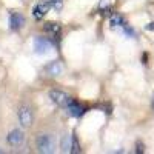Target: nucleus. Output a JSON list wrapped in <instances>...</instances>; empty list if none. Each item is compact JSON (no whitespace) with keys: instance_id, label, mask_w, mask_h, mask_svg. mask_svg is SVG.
Instances as JSON below:
<instances>
[{"instance_id":"obj_1","label":"nucleus","mask_w":154,"mask_h":154,"mask_svg":"<svg viewBox=\"0 0 154 154\" xmlns=\"http://www.w3.org/2000/svg\"><path fill=\"white\" fill-rule=\"evenodd\" d=\"M35 146L38 152H45V154H51L56 151V140L53 134H38L35 139Z\"/></svg>"},{"instance_id":"obj_2","label":"nucleus","mask_w":154,"mask_h":154,"mask_svg":"<svg viewBox=\"0 0 154 154\" xmlns=\"http://www.w3.org/2000/svg\"><path fill=\"white\" fill-rule=\"evenodd\" d=\"M17 117H19V122L23 128H28L32 125L34 122V114H32V109L26 105H22L17 111Z\"/></svg>"},{"instance_id":"obj_3","label":"nucleus","mask_w":154,"mask_h":154,"mask_svg":"<svg viewBox=\"0 0 154 154\" xmlns=\"http://www.w3.org/2000/svg\"><path fill=\"white\" fill-rule=\"evenodd\" d=\"M49 99L53 100L57 106H62V108H66L68 103L71 102L69 96L66 93L60 91V89H51V91H49Z\"/></svg>"},{"instance_id":"obj_4","label":"nucleus","mask_w":154,"mask_h":154,"mask_svg":"<svg viewBox=\"0 0 154 154\" xmlns=\"http://www.w3.org/2000/svg\"><path fill=\"white\" fill-rule=\"evenodd\" d=\"M53 48H54V43L51 42L49 38H46V37H37L34 40V49H35V53H38V54H46Z\"/></svg>"},{"instance_id":"obj_5","label":"nucleus","mask_w":154,"mask_h":154,"mask_svg":"<svg viewBox=\"0 0 154 154\" xmlns=\"http://www.w3.org/2000/svg\"><path fill=\"white\" fill-rule=\"evenodd\" d=\"M25 26V17L17 11H12L9 14V28L12 31H19Z\"/></svg>"},{"instance_id":"obj_6","label":"nucleus","mask_w":154,"mask_h":154,"mask_svg":"<svg viewBox=\"0 0 154 154\" xmlns=\"http://www.w3.org/2000/svg\"><path fill=\"white\" fill-rule=\"evenodd\" d=\"M49 9H51V5H49L48 0H45V2H38V3L32 8V16H34L35 20H42V19L48 14V12H49Z\"/></svg>"},{"instance_id":"obj_7","label":"nucleus","mask_w":154,"mask_h":154,"mask_svg":"<svg viewBox=\"0 0 154 154\" xmlns=\"http://www.w3.org/2000/svg\"><path fill=\"white\" fill-rule=\"evenodd\" d=\"M6 140L11 146H20L25 140V134L22 130H12L9 131V134L6 136Z\"/></svg>"},{"instance_id":"obj_8","label":"nucleus","mask_w":154,"mask_h":154,"mask_svg":"<svg viewBox=\"0 0 154 154\" xmlns=\"http://www.w3.org/2000/svg\"><path fill=\"white\" fill-rule=\"evenodd\" d=\"M66 109H68L69 116H72V117H80V116L85 114V109H86V108L82 106L80 103H77V102L71 100L69 103H68V106H66Z\"/></svg>"},{"instance_id":"obj_9","label":"nucleus","mask_w":154,"mask_h":154,"mask_svg":"<svg viewBox=\"0 0 154 154\" xmlns=\"http://www.w3.org/2000/svg\"><path fill=\"white\" fill-rule=\"evenodd\" d=\"M45 32L46 34H51V35H59L60 31H62V26L57 23V22H46L45 26H43Z\"/></svg>"},{"instance_id":"obj_10","label":"nucleus","mask_w":154,"mask_h":154,"mask_svg":"<svg viewBox=\"0 0 154 154\" xmlns=\"http://www.w3.org/2000/svg\"><path fill=\"white\" fill-rule=\"evenodd\" d=\"M46 72L49 74V75H60L62 74V65H60V62H51V63H48V65H46Z\"/></svg>"},{"instance_id":"obj_11","label":"nucleus","mask_w":154,"mask_h":154,"mask_svg":"<svg viewBox=\"0 0 154 154\" xmlns=\"http://www.w3.org/2000/svg\"><path fill=\"white\" fill-rule=\"evenodd\" d=\"M111 25H112V26H120V28H125L126 26V23H125V20H123V17L120 14L111 16Z\"/></svg>"},{"instance_id":"obj_12","label":"nucleus","mask_w":154,"mask_h":154,"mask_svg":"<svg viewBox=\"0 0 154 154\" xmlns=\"http://www.w3.org/2000/svg\"><path fill=\"white\" fill-rule=\"evenodd\" d=\"M69 152H74V154L80 152V146H79V142H77V136L75 134L71 136V151Z\"/></svg>"},{"instance_id":"obj_13","label":"nucleus","mask_w":154,"mask_h":154,"mask_svg":"<svg viewBox=\"0 0 154 154\" xmlns=\"http://www.w3.org/2000/svg\"><path fill=\"white\" fill-rule=\"evenodd\" d=\"M62 151H63V152L71 151V143H69L68 136H63V139H62Z\"/></svg>"},{"instance_id":"obj_14","label":"nucleus","mask_w":154,"mask_h":154,"mask_svg":"<svg viewBox=\"0 0 154 154\" xmlns=\"http://www.w3.org/2000/svg\"><path fill=\"white\" fill-rule=\"evenodd\" d=\"M48 2H49L51 8H54L56 11H60L63 6V0H48Z\"/></svg>"},{"instance_id":"obj_15","label":"nucleus","mask_w":154,"mask_h":154,"mask_svg":"<svg viewBox=\"0 0 154 154\" xmlns=\"http://www.w3.org/2000/svg\"><path fill=\"white\" fill-rule=\"evenodd\" d=\"M109 0H100V5H99V8H100V11H109Z\"/></svg>"},{"instance_id":"obj_16","label":"nucleus","mask_w":154,"mask_h":154,"mask_svg":"<svg viewBox=\"0 0 154 154\" xmlns=\"http://www.w3.org/2000/svg\"><path fill=\"white\" fill-rule=\"evenodd\" d=\"M136 152H137V154H140V152H145V145H143L142 142H140V140L136 143Z\"/></svg>"},{"instance_id":"obj_17","label":"nucleus","mask_w":154,"mask_h":154,"mask_svg":"<svg viewBox=\"0 0 154 154\" xmlns=\"http://www.w3.org/2000/svg\"><path fill=\"white\" fill-rule=\"evenodd\" d=\"M145 29L146 31H154V22H151V23H148L146 26H145Z\"/></svg>"},{"instance_id":"obj_18","label":"nucleus","mask_w":154,"mask_h":154,"mask_svg":"<svg viewBox=\"0 0 154 154\" xmlns=\"http://www.w3.org/2000/svg\"><path fill=\"white\" fill-rule=\"evenodd\" d=\"M151 108L154 109V94H152V97H151Z\"/></svg>"}]
</instances>
